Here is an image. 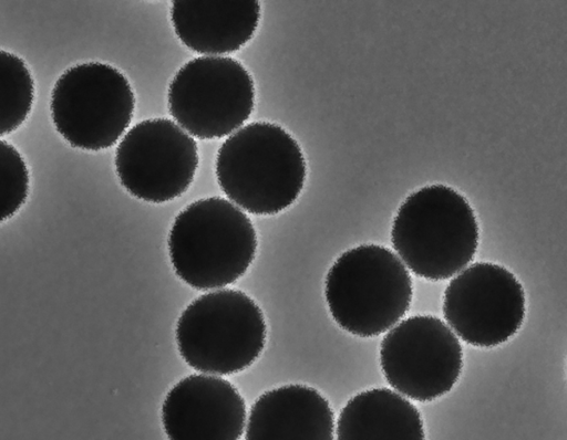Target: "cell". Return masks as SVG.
Returning <instances> with one entry per match:
<instances>
[{
	"instance_id": "cell-7",
	"label": "cell",
	"mask_w": 567,
	"mask_h": 440,
	"mask_svg": "<svg viewBox=\"0 0 567 440\" xmlns=\"http://www.w3.org/2000/svg\"><path fill=\"white\" fill-rule=\"evenodd\" d=\"M168 109L192 137L221 138L250 116L254 81L246 67L229 56H199L184 64L167 93Z\"/></svg>"
},
{
	"instance_id": "cell-4",
	"label": "cell",
	"mask_w": 567,
	"mask_h": 440,
	"mask_svg": "<svg viewBox=\"0 0 567 440\" xmlns=\"http://www.w3.org/2000/svg\"><path fill=\"white\" fill-rule=\"evenodd\" d=\"M412 279L391 250L362 244L343 252L330 268L324 295L333 319L344 331L378 336L409 311Z\"/></svg>"
},
{
	"instance_id": "cell-5",
	"label": "cell",
	"mask_w": 567,
	"mask_h": 440,
	"mask_svg": "<svg viewBox=\"0 0 567 440\" xmlns=\"http://www.w3.org/2000/svg\"><path fill=\"white\" fill-rule=\"evenodd\" d=\"M266 323L255 301L224 289L195 298L176 325L181 356L192 368L231 375L249 367L266 344Z\"/></svg>"
},
{
	"instance_id": "cell-11",
	"label": "cell",
	"mask_w": 567,
	"mask_h": 440,
	"mask_svg": "<svg viewBox=\"0 0 567 440\" xmlns=\"http://www.w3.org/2000/svg\"><path fill=\"white\" fill-rule=\"evenodd\" d=\"M162 421L173 440H236L245 430L246 406L228 380L189 375L166 395Z\"/></svg>"
},
{
	"instance_id": "cell-16",
	"label": "cell",
	"mask_w": 567,
	"mask_h": 440,
	"mask_svg": "<svg viewBox=\"0 0 567 440\" xmlns=\"http://www.w3.org/2000/svg\"><path fill=\"white\" fill-rule=\"evenodd\" d=\"M29 171L20 153L0 140V222L12 217L24 203Z\"/></svg>"
},
{
	"instance_id": "cell-2",
	"label": "cell",
	"mask_w": 567,
	"mask_h": 440,
	"mask_svg": "<svg viewBox=\"0 0 567 440\" xmlns=\"http://www.w3.org/2000/svg\"><path fill=\"white\" fill-rule=\"evenodd\" d=\"M478 224L468 201L453 188L435 184L412 192L392 223L393 249L415 275L446 280L474 258Z\"/></svg>"
},
{
	"instance_id": "cell-14",
	"label": "cell",
	"mask_w": 567,
	"mask_h": 440,
	"mask_svg": "<svg viewBox=\"0 0 567 440\" xmlns=\"http://www.w3.org/2000/svg\"><path fill=\"white\" fill-rule=\"evenodd\" d=\"M340 440H419L424 428L416 407L388 388H373L352 397L337 420Z\"/></svg>"
},
{
	"instance_id": "cell-1",
	"label": "cell",
	"mask_w": 567,
	"mask_h": 440,
	"mask_svg": "<svg viewBox=\"0 0 567 440\" xmlns=\"http://www.w3.org/2000/svg\"><path fill=\"white\" fill-rule=\"evenodd\" d=\"M223 192L252 214H276L299 197L306 160L295 138L279 125L255 122L233 133L216 156Z\"/></svg>"
},
{
	"instance_id": "cell-10",
	"label": "cell",
	"mask_w": 567,
	"mask_h": 440,
	"mask_svg": "<svg viewBox=\"0 0 567 440\" xmlns=\"http://www.w3.org/2000/svg\"><path fill=\"white\" fill-rule=\"evenodd\" d=\"M446 286L443 314L465 343L492 347L517 333L525 317V293L507 269L477 262L458 272Z\"/></svg>"
},
{
	"instance_id": "cell-9",
	"label": "cell",
	"mask_w": 567,
	"mask_h": 440,
	"mask_svg": "<svg viewBox=\"0 0 567 440\" xmlns=\"http://www.w3.org/2000/svg\"><path fill=\"white\" fill-rule=\"evenodd\" d=\"M194 138L167 118L145 119L120 142L115 168L122 186L154 203L173 200L192 185L198 166Z\"/></svg>"
},
{
	"instance_id": "cell-15",
	"label": "cell",
	"mask_w": 567,
	"mask_h": 440,
	"mask_svg": "<svg viewBox=\"0 0 567 440\" xmlns=\"http://www.w3.org/2000/svg\"><path fill=\"white\" fill-rule=\"evenodd\" d=\"M33 97V78L23 60L0 50V136L12 133L27 119Z\"/></svg>"
},
{
	"instance_id": "cell-3",
	"label": "cell",
	"mask_w": 567,
	"mask_h": 440,
	"mask_svg": "<svg viewBox=\"0 0 567 440\" xmlns=\"http://www.w3.org/2000/svg\"><path fill=\"white\" fill-rule=\"evenodd\" d=\"M257 235L250 219L220 197L196 200L175 218L168 252L175 273L197 290L234 283L255 259Z\"/></svg>"
},
{
	"instance_id": "cell-12",
	"label": "cell",
	"mask_w": 567,
	"mask_h": 440,
	"mask_svg": "<svg viewBox=\"0 0 567 440\" xmlns=\"http://www.w3.org/2000/svg\"><path fill=\"white\" fill-rule=\"evenodd\" d=\"M171 19L178 39L206 56L238 51L254 36L260 20L256 0H178Z\"/></svg>"
},
{
	"instance_id": "cell-8",
	"label": "cell",
	"mask_w": 567,
	"mask_h": 440,
	"mask_svg": "<svg viewBox=\"0 0 567 440\" xmlns=\"http://www.w3.org/2000/svg\"><path fill=\"white\" fill-rule=\"evenodd\" d=\"M380 364L392 388L413 400L430 401L449 392L457 381L462 346L439 317L414 315L383 337Z\"/></svg>"
},
{
	"instance_id": "cell-6",
	"label": "cell",
	"mask_w": 567,
	"mask_h": 440,
	"mask_svg": "<svg viewBox=\"0 0 567 440\" xmlns=\"http://www.w3.org/2000/svg\"><path fill=\"white\" fill-rule=\"evenodd\" d=\"M56 130L72 146L101 150L113 146L128 127L135 96L115 67L89 62L66 70L51 94Z\"/></svg>"
},
{
	"instance_id": "cell-13",
	"label": "cell",
	"mask_w": 567,
	"mask_h": 440,
	"mask_svg": "<svg viewBox=\"0 0 567 440\" xmlns=\"http://www.w3.org/2000/svg\"><path fill=\"white\" fill-rule=\"evenodd\" d=\"M245 433L248 440H331L333 411L315 388L286 385L256 400Z\"/></svg>"
}]
</instances>
